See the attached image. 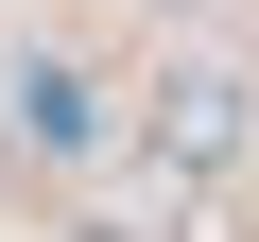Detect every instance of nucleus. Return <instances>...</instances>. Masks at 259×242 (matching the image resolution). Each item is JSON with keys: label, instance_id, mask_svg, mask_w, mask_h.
Instances as JSON below:
<instances>
[{"label": "nucleus", "instance_id": "2", "mask_svg": "<svg viewBox=\"0 0 259 242\" xmlns=\"http://www.w3.org/2000/svg\"><path fill=\"white\" fill-rule=\"evenodd\" d=\"M156 156H173V173H225V156H242V69H173V87H156Z\"/></svg>", "mask_w": 259, "mask_h": 242}, {"label": "nucleus", "instance_id": "1", "mask_svg": "<svg viewBox=\"0 0 259 242\" xmlns=\"http://www.w3.org/2000/svg\"><path fill=\"white\" fill-rule=\"evenodd\" d=\"M0 87H18V156H104V104H87L69 52H18Z\"/></svg>", "mask_w": 259, "mask_h": 242}]
</instances>
